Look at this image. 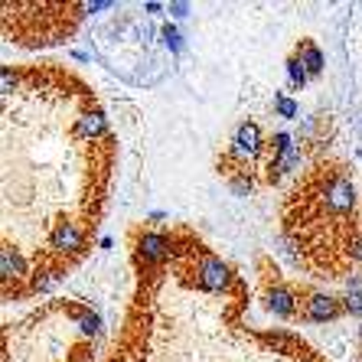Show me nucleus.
<instances>
[{
	"label": "nucleus",
	"instance_id": "obj_16",
	"mask_svg": "<svg viewBox=\"0 0 362 362\" xmlns=\"http://www.w3.org/2000/svg\"><path fill=\"white\" fill-rule=\"evenodd\" d=\"M343 300V310L353 313V317H362V287H356V291H349L346 297H339Z\"/></svg>",
	"mask_w": 362,
	"mask_h": 362
},
{
	"label": "nucleus",
	"instance_id": "obj_7",
	"mask_svg": "<svg viewBox=\"0 0 362 362\" xmlns=\"http://www.w3.org/2000/svg\"><path fill=\"white\" fill-rule=\"evenodd\" d=\"M30 274H33V271L26 264L23 252L13 248V245H4V248H0V281H4V287L17 284V281L30 278Z\"/></svg>",
	"mask_w": 362,
	"mask_h": 362
},
{
	"label": "nucleus",
	"instance_id": "obj_9",
	"mask_svg": "<svg viewBox=\"0 0 362 362\" xmlns=\"http://www.w3.org/2000/svg\"><path fill=\"white\" fill-rule=\"evenodd\" d=\"M76 134L82 137V141H98V137L108 134V121H105V115H101L98 108L82 111L76 118Z\"/></svg>",
	"mask_w": 362,
	"mask_h": 362
},
{
	"label": "nucleus",
	"instance_id": "obj_13",
	"mask_svg": "<svg viewBox=\"0 0 362 362\" xmlns=\"http://www.w3.org/2000/svg\"><path fill=\"white\" fill-rule=\"evenodd\" d=\"M284 69H287V78H291V85H294V88H303V85L310 82V72L303 69V62L297 59V56H287Z\"/></svg>",
	"mask_w": 362,
	"mask_h": 362
},
{
	"label": "nucleus",
	"instance_id": "obj_17",
	"mask_svg": "<svg viewBox=\"0 0 362 362\" xmlns=\"http://www.w3.org/2000/svg\"><path fill=\"white\" fill-rule=\"evenodd\" d=\"M17 82H20V76L13 72V66H4V69H0V92H4V95L17 92Z\"/></svg>",
	"mask_w": 362,
	"mask_h": 362
},
{
	"label": "nucleus",
	"instance_id": "obj_5",
	"mask_svg": "<svg viewBox=\"0 0 362 362\" xmlns=\"http://www.w3.org/2000/svg\"><path fill=\"white\" fill-rule=\"evenodd\" d=\"M170 248H173V238L163 235V232H137V238H134V252L144 264L167 262Z\"/></svg>",
	"mask_w": 362,
	"mask_h": 362
},
{
	"label": "nucleus",
	"instance_id": "obj_18",
	"mask_svg": "<svg viewBox=\"0 0 362 362\" xmlns=\"http://www.w3.org/2000/svg\"><path fill=\"white\" fill-rule=\"evenodd\" d=\"M228 183H232V189H235L238 196H248L255 189V183H252V177H248V170H242L238 177H228Z\"/></svg>",
	"mask_w": 362,
	"mask_h": 362
},
{
	"label": "nucleus",
	"instance_id": "obj_22",
	"mask_svg": "<svg viewBox=\"0 0 362 362\" xmlns=\"http://www.w3.org/2000/svg\"><path fill=\"white\" fill-rule=\"evenodd\" d=\"M144 10H147V13H160V4H144Z\"/></svg>",
	"mask_w": 362,
	"mask_h": 362
},
{
	"label": "nucleus",
	"instance_id": "obj_4",
	"mask_svg": "<svg viewBox=\"0 0 362 362\" xmlns=\"http://www.w3.org/2000/svg\"><path fill=\"white\" fill-rule=\"evenodd\" d=\"M49 252L56 258H72V255L85 252V228L72 219H62L52 226L49 232Z\"/></svg>",
	"mask_w": 362,
	"mask_h": 362
},
{
	"label": "nucleus",
	"instance_id": "obj_21",
	"mask_svg": "<svg viewBox=\"0 0 362 362\" xmlns=\"http://www.w3.org/2000/svg\"><path fill=\"white\" fill-rule=\"evenodd\" d=\"M170 13H173V17H180V20H183V17H189V4H183V0H177V4H170Z\"/></svg>",
	"mask_w": 362,
	"mask_h": 362
},
{
	"label": "nucleus",
	"instance_id": "obj_20",
	"mask_svg": "<svg viewBox=\"0 0 362 362\" xmlns=\"http://www.w3.org/2000/svg\"><path fill=\"white\" fill-rule=\"evenodd\" d=\"M78 10H88V13H95V10H115V0H92V4H78Z\"/></svg>",
	"mask_w": 362,
	"mask_h": 362
},
{
	"label": "nucleus",
	"instance_id": "obj_19",
	"mask_svg": "<svg viewBox=\"0 0 362 362\" xmlns=\"http://www.w3.org/2000/svg\"><path fill=\"white\" fill-rule=\"evenodd\" d=\"M163 46H167V49L170 52H180V49H183V40H180V33H177V26H163Z\"/></svg>",
	"mask_w": 362,
	"mask_h": 362
},
{
	"label": "nucleus",
	"instance_id": "obj_10",
	"mask_svg": "<svg viewBox=\"0 0 362 362\" xmlns=\"http://www.w3.org/2000/svg\"><path fill=\"white\" fill-rule=\"evenodd\" d=\"M300 167V144H294V147H287V151L274 153L268 160V180L274 183V180H281L284 173H294V170Z\"/></svg>",
	"mask_w": 362,
	"mask_h": 362
},
{
	"label": "nucleus",
	"instance_id": "obj_11",
	"mask_svg": "<svg viewBox=\"0 0 362 362\" xmlns=\"http://www.w3.org/2000/svg\"><path fill=\"white\" fill-rule=\"evenodd\" d=\"M294 56L303 62V69L310 72V78L323 76V52H320V46H317L313 40H300V42H297V52H294Z\"/></svg>",
	"mask_w": 362,
	"mask_h": 362
},
{
	"label": "nucleus",
	"instance_id": "obj_8",
	"mask_svg": "<svg viewBox=\"0 0 362 362\" xmlns=\"http://www.w3.org/2000/svg\"><path fill=\"white\" fill-rule=\"evenodd\" d=\"M264 303H268V310L274 313V317H281V320H291V317H297V310H300V297L287 284H271L268 294H264Z\"/></svg>",
	"mask_w": 362,
	"mask_h": 362
},
{
	"label": "nucleus",
	"instance_id": "obj_14",
	"mask_svg": "<svg viewBox=\"0 0 362 362\" xmlns=\"http://www.w3.org/2000/svg\"><path fill=\"white\" fill-rule=\"evenodd\" d=\"M76 320H78V329H82V333H88V337H95V333H98V327H101L98 313H92V310H76Z\"/></svg>",
	"mask_w": 362,
	"mask_h": 362
},
{
	"label": "nucleus",
	"instance_id": "obj_2",
	"mask_svg": "<svg viewBox=\"0 0 362 362\" xmlns=\"http://www.w3.org/2000/svg\"><path fill=\"white\" fill-rule=\"evenodd\" d=\"M196 281H199L202 291H209V294H226L228 287L235 284V274L222 262L219 255L212 252H199V262H196Z\"/></svg>",
	"mask_w": 362,
	"mask_h": 362
},
{
	"label": "nucleus",
	"instance_id": "obj_3",
	"mask_svg": "<svg viewBox=\"0 0 362 362\" xmlns=\"http://www.w3.org/2000/svg\"><path fill=\"white\" fill-rule=\"evenodd\" d=\"M264 137H262V127L255 124V121H242L235 127V134H232V147H228V157L238 163V167H248L255 163L258 157L264 153Z\"/></svg>",
	"mask_w": 362,
	"mask_h": 362
},
{
	"label": "nucleus",
	"instance_id": "obj_1",
	"mask_svg": "<svg viewBox=\"0 0 362 362\" xmlns=\"http://www.w3.org/2000/svg\"><path fill=\"white\" fill-rule=\"evenodd\" d=\"M320 206L327 216H337V219H349L356 212V186L346 173H333V177L323 183L320 189Z\"/></svg>",
	"mask_w": 362,
	"mask_h": 362
},
{
	"label": "nucleus",
	"instance_id": "obj_12",
	"mask_svg": "<svg viewBox=\"0 0 362 362\" xmlns=\"http://www.w3.org/2000/svg\"><path fill=\"white\" fill-rule=\"evenodd\" d=\"M59 278H62V268H36L33 274H30V291L42 294V291H49Z\"/></svg>",
	"mask_w": 362,
	"mask_h": 362
},
{
	"label": "nucleus",
	"instance_id": "obj_15",
	"mask_svg": "<svg viewBox=\"0 0 362 362\" xmlns=\"http://www.w3.org/2000/svg\"><path fill=\"white\" fill-rule=\"evenodd\" d=\"M274 111H278V118H297V101L294 98H287V95H274Z\"/></svg>",
	"mask_w": 362,
	"mask_h": 362
},
{
	"label": "nucleus",
	"instance_id": "obj_6",
	"mask_svg": "<svg viewBox=\"0 0 362 362\" xmlns=\"http://www.w3.org/2000/svg\"><path fill=\"white\" fill-rule=\"evenodd\" d=\"M343 310V300L339 297H329V294H310L307 300H303V320L307 323H329V320H337Z\"/></svg>",
	"mask_w": 362,
	"mask_h": 362
}]
</instances>
